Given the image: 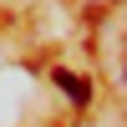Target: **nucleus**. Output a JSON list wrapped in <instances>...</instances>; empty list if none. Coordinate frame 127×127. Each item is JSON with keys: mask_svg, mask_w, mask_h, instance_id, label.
I'll return each mask as SVG.
<instances>
[{"mask_svg": "<svg viewBox=\"0 0 127 127\" xmlns=\"http://www.w3.org/2000/svg\"><path fill=\"white\" fill-rule=\"evenodd\" d=\"M56 87L66 92V97L76 102V107H87V102H92V81H87V76H71V71H56Z\"/></svg>", "mask_w": 127, "mask_h": 127, "instance_id": "obj_1", "label": "nucleus"}]
</instances>
